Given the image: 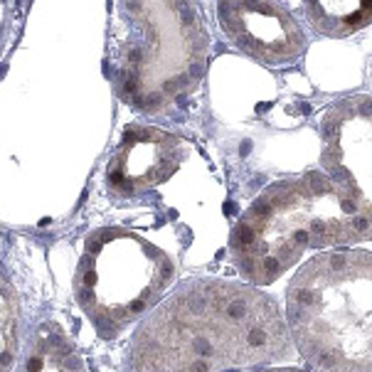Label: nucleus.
Segmentation results:
<instances>
[{"instance_id": "nucleus-9", "label": "nucleus", "mask_w": 372, "mask_h": 372, "mask_svg": "<svg viewBox=\"0 0 372 372\" xmlns=\"http://www.w3.org/2000/svg\"><path fill=\"white\" fill-rule=\"evenodd\" d=\"M42 367H45V362H42L40 357H35V360H30V365H28V370H32V372H35V370H42Z\"/></svg>"}, {"instance_id": "nucleus-4", "label": "nucleus", "mask_w": 372, "mask_h": 372, "mask_svg": "<svg viewBox=\"0 0 372 372\" xmlns=\"http://www.w3.org/2000/svg\"><path fill=\"white\" fill-rule=\"evenodd\" d=\"M138 37L123 47L121 94L138 111L185 109L205 79L210 37L193 0H126Z\"/></svg>"}, {"instance_id": "nucleus-3", "label": "nucleus", "mask_w": 372, "mask_h": 372, "mask_svg": "<svg viewBox=\"0 0 372 372\" xmlns=\"http://www.w3.org/2000/svg\"><path fill=\"white\" fill-rule=\"evenodd\" d=\"M284 315L311 370L372 372V252L333 247L296 269Z\"/></svg>"}, {"instance_id": "nucleus-8", "label": "nucleus", "mask_w": 372, "mask_h": 372, "mask_svg": "<svg viewBox=\"0 0 372 372\" xmlns=\"http://www.w3.org/2000/svg\"><path fill=\"white\" fill-rule=\"evenodd\" d=\"M303 13L320 37L345 40L372 25V0H303Z\"/></svg>"}, {"instance_id": "nucleus-6", "label": "nucleus", "mask_w": 372, "mask_h": 372, "mask_svg": "<svg viewBox=\"0 0 372 372\" xmlns=\"http://www.w3.org/2000/svg\"><path fill=\"white\" fill-rule=\"evenodd\" d=\"M227 42L257 64L281 69L308 50V32L281 0H215Z\"/></svg>"}, {"instance_id": "nucleus-2", "label": "nucleus", "mask_w": 372, "mask_h": 372, "mask_svg": "<svg viewBox=\"0 0 372 372\" xmlns=\"http://www.w3.org/2000/svg\"><path fill=\"white\" fill-rule=\"evenodd\" d=\"M357 242V225L340 188L325 170H306L266 185L249 202L229 232V257L242 279L269 286L306 252Z\"/></svg>"}, {"instance_id": "nucleus-7", "label": "nucleus", "mask_w": 372, "mask_h": 372, "mask_svg": "<svg viewBox=\"0 0 372 372\" xmlns=\"http://www.w3.org/2000/svg\"><path fill=\"white\" fill-rule=\"evenodd\" d=\"M180 160V138L150 126H128L109 168V182L118 195L128 198L170 180Z\"/></svg>"}, {"instance_id": "nucleus-1", "label": "nucleus", "mask_w": 372, "mask_h": 372, "mask_svg": "<svg viewBox=\"0 0 372 372\" xmlns=\"http://www.w3.org/2000/svg\"><path fill=\"white\" fill-rule=\"evenodd\" d=\"M293 340L281 306L249 281L195 279L138 333L136 370H252L284 365Z\"/></svg>"}, {"instance_id": "nucleus-5", "label": "nucleus", "mask_w": 372, "mask_h": 372, "mask_svg": "<svg viewBox=\"0 0 372 372\" xmlns=\"http://www.w3.org/2000/svg\"><path fill=\"white\" fill-rule=\"evenodd\" d=\"M320 170L340 188L360 242L372 239V94H350L325 109Z\"/></svg>"}, {"instance_id": "nucleus-10", "label": "nucleus", "mask_w": 372, "mask_h": 372, "mask_svg": "<svg viewBox=\"0 0 372 372\" xmlns=\"http://www.w3.org/2000/svg\"><path fill=\"white\" fill-rule=\"evenodd\" d=\"M8 362H10V352H5L3 357H0V365H8Z\"/></svg>"}, {"instance_id": "nucleus-11", "label": "nucleus", "mask_w": 372, "mask_h": 372, "mask_svg": "<svg viewBox=\"0 0 372 372\" xmlns=\"http://www.w3.org/2000/svg\"><path fill=\"white\" fill-rule=\"evenodd\" d=\"M370 79H372V62H370Z\"/></svg>"}]
</instances>
